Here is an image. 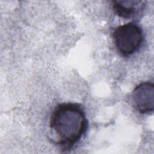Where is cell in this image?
<instances>
[{"label":"cell","instance_id":"obj_1","mask_svg":"<svg viewBox=\"0 0 154 154\" xmlns=\"http://www.w3.org/2000/svg\"><path fill=\"white\" fill-rule=\"evenodd\" d=\"M88 126L82 106L76 103H62L52 111L49 127L57 143L65 150L72 148L81 140Z\"/></svg>","mask_w":154,"mask_h":154},{"label":"cell","instance_id":"obj_2","mask_svg":"<svg viewBox=\"0 0 154 154\" xmlns=\"http://www.w3.org/2000/svg\"><path fill=\"white\" fill-rule=\"evenodd\" d=\"M112 37L117 51L125 56L135 52L143 40L141 28L134 22L117 26L113 32Z\"/></svg>","mask_w":154,"mask_h":154},{"label":"cell","instance_id":"obj_3","mask_svg":"<svg viewBox=\"0 0 154 154\" xmlns=\"http://www.w3.org/2000/svg\"><path fill=\"white\" fill-rule=\"evenodd\" d=\"M134 108L141 114L152 112L154 108L153 83L143 82L137 85L131 94Z\"/></svg>","mask_w":154,"mask_h":154},{"label":"cell","instance_id":"obj_4","mask_svg":"<svg viewBox=\"0 0 154 154\" xmlns=\"http://www.w3.org/2000/svg\"><path fill=\"white\" fill-rule=\"evenodd\" d=\"M113 10L119 17L130 19L137 16L144 8V2L142 1H114Z\"/></svg>","mask_w":154,"mask_h":154}]
</instances>
